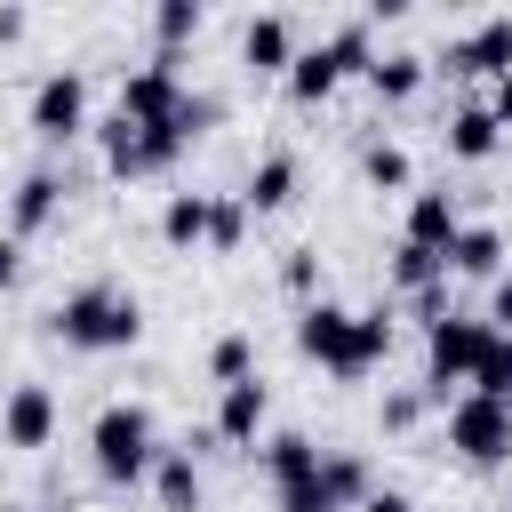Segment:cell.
<instances>
[{
	"label": "cell",
	"instance_id": "cell-16",
	"mask_svg": "<svg viewBox=\"0 0 512 512\" xmlns=\"http://www.w3.org/2000/svg\"><path fill=\"white\" fill-rule=\"evenodd\" d=\"M264 472H272V488H296V480L320 472V448H312L304 432H272V440H264Z\"/></svg>",
	"mask_w": 512,
	"mask_h": 512
},
{
	"label": "cell",
	"instance_id": "cell-25",
	"mask_svg": "<svg viewBox=\"0 0 512 512\" xmlns=\"http://www.w3.org/2000/svg\"><path fill=\"white\" fill-rule=\"evenodd\" d=\"M320 480H328V496H336V504H368V464H360V456H344V448H336V456H320Z\"/></svg>",
	"mask_w": 512,
	"mask_h": 512
},
{
	"label": "cell",
	"instance_id": "cell-20",
	"mask_svg": "<svg viewBox=\"0 0 512 512\" xmlns=\"http://www.w3.org/2000/svg\"><path fill=\"white\" fill-rule=\"evenodd\" d=\"M440 280H448V256H432V248H416V240H400V248H392V288L432 296Z\"/></svg>",
	"mask_w": 512,
	"mask_h": 512
},
{
	"label": "cell",
	"instance_id": "cell-6",
	"mask_svg": "<svg viewBox=\"0 0 512 512\" xmlns=\"http://www.w3.org/2000/svg\"><path fill=\"white\" fill-rule=\"evenodd\" d=\"M176 112H184L176 56H152V64H136V72L120 80V120H136V128H160V120H176Z\"/></svg>",
	"mask_w": 512,
	"mask_h": 512
},
{
	"label": "cell",
	"instance_id": "cell-37",
	"mask_svg": "<svg viewBox=\"0 0 512 512\" xmlns=\"http://www.w3.org/2000/svg\"><path fill=\"white\" fill-rule=\"evenodd\" d=\"M8 280H16V240L0 232V288H8Z\"/></svg>",
	"mask_w": 512,
	"mask_h": 512
},
{
	"label": "cell",
	"instance_id": "cell-17",
	"mask_svg": "<svg viewBox=\"0 0 512 512\" xmlns=\"http://www.w3.org/2000/svg\"><path fill=\"white\" fill-rule=\"evenodd\" d=\"M496 144H504V128H496L488 104H464V112L448 120V152H456V160H488Z\"/></svg>",
	"mask_w": 512,
	"mask_h": 512
},
{
	"label": "cell",
	"instance_id": "cell-28",
	"mask_svg": "<svg viewBox=\"0 0 512 512\" xmlns=\"http://www.w3.org/2000/svg\"><path fill=\"white\" fill-rule=\"evenodd\" d=\"M360 168H368V184H384V192H400V184H408V176H416V168H408V152H400V144H368V152H360Z\"/></svg>",
	"mask_w": 512,
	"mask_h": 512
},
{
	"label": "cell",
	"instance_id": "cell-32",
	"mask_svg": "<svg viewBox=\"0 0 512 512\" xmlns=\"http://www.w3.org/2000/svg\"><path fill=\"white\" fill-rule=\"evenodd\" d=\"M408 424H416V392H392L384 400V432H408Z\"/></svg>",
	"mask_w": 512,
	"mask_h": 512
},
{
	"label": "cell",
	"instance_id": "cell-12",
	"mask_svg": "<svg viewBox=\"0 0 512 512\" xmlns=\"http://www.w3.org/2000/svg\"><path fill=\"white\" fill-rule=\"evenodd\" d=\"M464 224H456V192H416L408 200V232L400 240H416V248H432V256H448V240H456Z\"/></svg>",
	"mask_w": 512,
	"mask_h": 512
},
{
	"label": "cell",
	"instance_id": "cell-33",
	"mask_svg": "<svg viewBox=\"0 0 512 512\" xmlns=\"http://www.w3.org/2000/svg\"><path fill=\"white\" fill-rule=\"evenodd\" d=\"M488 328L512 336V280H496V296H488Z\"/></svg>",
	"mask_w": 512,
	"mask_h": 512
},
{
	"label": "cell",
	"instance_id": "cell-30",
	"mask_svg": "<svg viewBox=\"0 0 512 512\" xmlns=\"http://www.w3.org/2000/svg\"><path fill=\"white\" fill-rule=\"evenodd\" d=\"M280 512H344L336 496H328V480L312 472V480H296V488H280Z\"/></svg>",
	"mask_w": 512,
	"mask_h": 512
},
{
	"label": "cell",
	"instance_id": "cell-8",
	"mask_svg": "<svg viewBox=\"0 0 512 512\" xmlns=\"http://www.w3.org/2000/svg\"><path fill=\"white\" fill-rule=\"evenodd\" d=\"M32 128H40L48 144L80 136V128H88V80H80V72H48V80L32 88Z\"/></svg>",
	"mask_w": 512,
	"mask_h": 512
},
{
	"label": "cell",
	"instance_id": "cell-7",
	"mask_svg": "<svg viewBox=\"0 0 512 512\" xmlns=\"http://www.w3.org/2000/svg\"><path fill=\"white\" fill-rule=\"evenodd\" d=\"M56 440V392L48 384H8L0 392V448H48Z\"/></svg>",
	"mask_w": 512,
	"mask_h": 512
},
{
	"label": "cell",
	"instance_id": "cell-11",
	"mask_svg": "<svg viewBox=\"0 0 512 512\" xmlns=\"http://www.w3.org/2000/svg\"><path fill=\"white\" fill-rule=\"evenodd\" d=\"M56 192H64V176L56 168H32L16 192H8V240H24V232H40L48 216H56Z\"/></svg>",
	"mask_w": 512,
	"mask_h": 512
},
{
	"label": "cell",
	"instance_id": "cell-18",
	"mask_svg": "<svg viewBox=\"0 0 512 512\" xmlns=\"http://www.w3.org/2000/svg\"><path fill=\"white\" fill-rule=\"evenodd\" d=\"M208 192H168V208H160V240L168 248H192V240H208Z\"/></svg>",
	"mask_w": 512,
	"mask_h": 512
},
{
	"label": "cell",
	"instance_id": "cell-9",
	"mask_svg": "<svg viewBox=\"0 0 512 512\" xmlns=\"http://www.w3.org/2000/svg\"><path fill=\"white\" fill-rule=\"evenodd\" d=\"M448 72H512V16H480L472 32L448 40Z\"/></svg>",
	"mask_w": 512,
	"mask_h": 512
},
{
	"label": "cell",
	"instance_id": "cell-34",
	"mask_svg": "<svg viewBox=\"0 0 512 512\" xmlns=\"http://www.w3.org/2000/svg\"><path fill=\"white\" fill-rule=\"evenodd\" d=\"M360 512H416V504H408L400 488H368V504H360Z\"/></svg>",
	"mask_w": 512,
	"mask_h": 512
},
{
	"label": "cell",
	"instance_id": "cell-24",
	"mask_svg": "<svg viewBox=\"0 0 512 512\" xmlns=\"http://www.w3.org/2000/svg\"><path fill=\"white\" fill-rule=\"evenodd\" d=\"M208 376H216V384H248V376H256V344H248L240 328H232V336H216V352H208Z\"/></svg>",
	"mask_w": 512,
	"mask_h": 512
},
{
	"label": "cell",
	"instance_id": "cell-1",
	"mask_svg": "<svg viewBox=\"0 0 512 512\" xmlns=\"http://www.w3.org/2000/svg\"><path fill=\"white\" fill-rule=\"evenodd\" d=\"M296 352L320 360L328 376H368L392 352V320L384 312H344V304H304L296 312Z\"/></svg>",
	"mask_w": 512,
	"mask_h": 512
},
{
	"label": "cell",
	"instance_id": "cell-31",
	"mask_svg": "<svg viewBox=\"0 0 512 512\" xmlns=\"http://www.w3.org/2000/svg\"><path fill=\"white\" fill-rule=\"evenodd\" d=\"M312 272H320V264H312V248H288V264H280V280H288V288H296V296H304V288H312Z\"/></svg>",
	"mask_w": 512,
	"mask_h": 512
},
{
	"label": "cell",
	"instance_id": "cell-29",
	"mask_svg": "<svg viewBox=\"0 0 512 512\" xmlns=\"http://www.w3.org/2000/svg\"><path fill=\"white\" fill-rule=\"evenodd\" d=\"M240 232H248V200L232 192V200L208 208V240H216V248H240Z\"/></svg>",
	"mask_w": 512,
	"mask_h": 512
},
{
	"label": "cell",
	"instance_id": "cell-15",
	"mask_svg": "<svg viewBox=\"0 0 512 512\" xmlns=\"http://www.w3.org/2000/svg\"><path fill=\"white\" fill-rule=\"evenodd\" d=\"M240 200H248L256 216H264V208H288V200H296V160H288V152H264V160L248 168V192H240Z\"/></svg>",
	"mask_w": 512,
	"mask_h": 512
},
{
	"label": "cell",
	"instance_id": "cell-14",
	"mask_svg": "<svg viewBox=\"0 0 512 512\" xmlns=\"http://www.w3.org/2000/svg\"><path fill=\"white\" fill-rule=\"evenodd\" d=\"M152 488H160V512H200V464H192L184 448H160Z\"/></svg>",
	"mask_w": 512,
	"mask_h": 512
},
{
	"label": "cell",
	"instance_id": "cell-27",
	"mask_svg": "<svg viewBox=\"0 0 512 512\" xmlns=\"http://www.w3.org/2000/svg\"><path fill=\"white\" fill-rule=\"evenodd\" d=\"M472 392H488V400H504V408H512V336H496V344H488V360H480Z\"/></svg>",
	"mask_w": 512,
	"mask_h": 512
},
{
	"label": "cell",
	"instance_id": "cell-26",
	"mask_svg": "<svg viewBox=\"0 0 512 512\" xmlns=\"http://www.w3.org/2000/svg\"><path fill=\"white\" fill-rule=\"evenodd\" d=\"M328 56H336V72H368V64H376V48H368V16L336 24V32H328Z\"/></svg>",
	"mask_w": 512,
	"mask_h": 512
},
{
	"label": "cell",
	"instance_id": "cell-3",
	"mask_svg": "<svg viewBox=\"0 0 512 512\" xmlns=\"http://www.w3.org/2000/svg\"><path fill=\"white\" fill-rule=\"evenodd\" d=\"M88 456H96V472L104 480H144L152 464H160V440H152V416L136 408V400H112V408H96V424H88Z\"/></svg>",
	"mask_w": 512,
	"mask_h": 512
},
{
	"label": "cell",
	"instance_id": "cell-2",
	"mask_svg": "<svg viewBox=\"0 0 512 512\" xmlns=\"http://www.w3.org/2000/svg\"><path fill=\"white\" fill-rule=\"evenodd\" d=\"M72 352H128L136 336H144V304L128 296V288H72L64 304H56V320H48Z\"/></svg>",
	"mask_w": 512,
	"mask_h": 512
},
{
	"label": "cell",
	"instance_id": "cell-36",
	"mask_svg": "<svg viewBox=\"0 0 512 512\" xmlns=\"http://www.w3.org/2000/svg\"><path fill=\"white\" fill-rule=\"evenodd\" d=\"M0 40H24V8H0Z\"/></svg>",
	"mask_w": 512,
	"mask_h": 512
},
{
	"label": "cell",
	"instance_id": "cell-22",
	"mask_svg": "<svg viewBox=\"0 0 512 512\" xmlns=\"http://www.w3.org/2000/svg\"><path fill=\"white\" fill-rule=\"evenodd\" d=\"M368 88H376V96H392V104H400V96H416V88H424V56H408V48L376 56V64H368Z\"/></svg>",
	"mask_w": 512,
	"mask_h": 512
},
{
	"label": "cell",
	"instance_id": "cell-5",
	"mask_svg": "<svg viewBox=\"0 0 512 512\" xmlns=\"http://www.w3.org/2000/svg\"><path fill=\"white\" fill-rule=\"evenodd\" d=\"M448 448H456L464 464H504V456H512V408L488 400V392H464V400L448 408Z\"/></svg>",
	"mask_w": 512,
	"mask_h": 512
},
{
	"label": "cell",
	"instance_id": "cell-21",
	"mask_svg": "<svg viewBox=\"0 0 512 512\" xmlns=\"http://www.w3.org/2000/svg\"><path fill=\"white\" fill-rule=\"evenodd\" d=\"M336 80H344V72H336V56H328V40H320V48H296V64H288V88H296L304 104H320V96H328Z\"/></svg>",
	"mask_w": 512,
	"mask_h": 512
},
{
	"label": "cell",
	"instance_id": "cell-13",
	"mask_svg": "<svg viewBox=\"0 0 512 512\" xmlns=\"http://www.w3.org/2000/svg\"><path fill=\"white\" fill-rule=\"evenodd\" d=\"M240 56H248L256 72H288V64H296V32H288V16H248Z\"/></svg>",
	"mask_w": 512,
	"mask_h": 512
},
{
	"label": "cell",
	"instance_id": "cell-10",
	"mask_svg": "<svg viewBox=\"0 0 512 512\" xmlns=\"http://www.w3.org/2000/svg\"><path fill=\"white\" fill-rule=\"evenodd\" d=\"M264 416H272V392H264L256 376H248V384H224V392H216V440H232V448H256Z\"/></svg>",
	"mask_w": 512,
	"mask_h": 512
},
{
	"label": "cell",
	"instance_id": "cell-23",
	"mask_svg": "<svg viewBox=\"0 0 512 512\" xmlns=\"http://www.w3.org/2000/svg\"><path fill=\"white\" fill-rule=\"evenodd\" d=\"M200 24H208V8H200V0H160V8H152V32H160V56H168L176 40H192Z\"/></svg>",
	"mask_w": 512,
	"mask_h": 512
},
{
	"label": "cell",
	"instance_id": "cell-35",
	"mask_svg": "<svg viewBox=\"0 0 512 512\" xmlns=\"http://www.w3.org/2000/svg\"><path fill=\"white\" fill-rule=\"evenodd\" d=\"M488 112H496V128H512V72L496 80V96H488Z\"/></svg>",
	"mask_w": 512,
	"mask_h": 512
},
{
	"label": "cell",
	"instance_id": "cell-4",
	"mask_svg": "<svg viewBox=\"0 0 512 512\" xmlns=\"http://www.w3.org/2000/svg\"><path fill=\"white\" fill-rule=\"evenodd\" d=\"M488 344H496V328H488V320L440 312V320L424 328V384H432V392L472 384V376H480V360H488Z\"/></svg>",
	"mask_w": 512,
	"mask_h": 512
},
{
	"label": "cell",
	"instance_id": "cell-19",
	"mask_svg": "<svg viewBox=\"0 0 512 512\" xmlns=\"http://www.w3.org/2000/svg\"><path fill=\"white\" fill-rule=\"evenodd\" d=\"M496 256H504V232H496V224H464V232L448 240V272L488 280V272H496Z\"/></svg>",
	"mask_w": 512,
	"mask_h": 512
}]
</instances>
